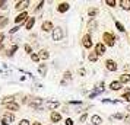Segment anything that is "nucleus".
Returning <instances> with one entry per match:
<instances>
[{"label": "nucleus", "instance_id": "f257e3e1", "mask_svg": "<svg viewBox=\"0 0 130 125\" xmlns=\"http://www.w3.org/2000/svg\"><path fill=\"white\" fill-rule=\"evenodd\" d=\"M102 41L105 47H114L116 41H118V36H116L112 32H104L102 34Z\"/></svg>", "mask_w": 130, "mask_h": 125}, {"label": "nucleus", "instance_id": "f03ea898", "mask_svg": "<svg viewBox=\"0 0 130 125\" xmlns=\"http://www.w3.org/2000/svg\"><path fill=\"white\" fill-rule=\"evenodd\" d=\"M51 34H53V41H56V42L61 41V39L64 38V31H63V28H61V26H57V28H54Z\"/></svg>", "mask_w": 130, "mask_h": 125}, {"label": "nucleus", "instance_id": "7ed1b4c3", "mask_svg": "<svg viewBox=\"0 0 130 125\" xmlns=\"http://www.w3.org/2000/svg\"><path fill=\"white\" fill-rule=\"evenodd\" d=\"M94 53L98 55V57H102L104 54L107 53V47L104 45V42H98V44H95L94 47Z\"/></svg>", "mask_w": 130, "mask_h": 125}, {"label": "nucleus", "instance_id": "20e7f679", "mask_svg": "<svg viewBox=\"0 0 130 125\" xmlns=\"http://www.w3.org/2000/svg\"><path fill=\"white\" fill-rule=\"evenodd\" d=\"M2 122H5L7 125H10L12 122H15V113L6 111V112L3 113V116H2Z\"/></svg>", "mask_w": 130, "mask_h": 125}, {"label": "nucleus", "instance_id": "39448f33", "mask_svg": "<svg viewBox=\"0 0 130 125\" xmlns=\"http://www.w3.org/2000/svg\"><path fill=\"white\" fill-rule=\"evenodd\" d=\"M82 47L85 49H89V48H92V36L91 34H85L82 36Z\"/></svg>", "mask_w": 130, "mask_h": 125}, {"label": "nucleus", "instance_id": "423d86ee", "mask_svg": "<svg viewBox=\"0 0 130 125\" xmlns=\"http://www.w3.org/2000/svg\"><path fill=\"white\" fill-rule=\"evenodd\" d=\"M29 5H31L29 0H24V2L21 0V2H18V3L15 5V9L22 13V12H26V9H28V6H29Z\"/></svg>", "mask_w": 130, "mask_h": 125}, {"label": "nucleus", "instance_id": "0eeeda50", "mask_svg": "<svg viewBox=\"0 0 130 125\" xmlns=\"http://www.w3.org/2000/svg\"><path fill=\"white\" fill-rule=\"evenodd\" d=\"M28 18H29V16H28V13H26V12L19 13L18 16L15 18V23H16V25H22V23H25V22L28 20Z\"/></svg>", "mask_w": 130, "mask_h": 125}, {"label": "nucleus", "instance_id": "6e6552de", "mask_svg": "<svg viewBox=\"0 0 130 125\" xmlns=\"http://www.w3.org/2000/svg\"><path fill=\"white\" fill-rule=\"evenodd\" d=\"M105 68L108 70V71H117V68H118V66H117V63L114 61V60H111V58H108L105 61Z\"/></svg>", "mask_w": 130, "mask_h": 125}, {"label": "nucleus", "instance_id": "1a4fd4ad", "mask_svg": "<svg viewBox=\"0 0 130 125\" xmlns=\"http://www.w3.org/2000/svg\"><path fill=\"white\" fill-rule=\"evenodd\" d=\"M53 29H54V26H53V22L51 20H44L42 22V25H41V31L42 32H53Z\"/></svg>", "mask_w": 130, "mask_h": 125}, {"label": "nucleus", "instance_id": "9d476101", "mask_svg": "<svg viewBox=\"0 0 130 125\" xmlns=\"http://www.w3.org/2000/svg\"><path fill=\"white\" fill-rule=\"evenodd\" d=\"M69 9H70V5H69L67 2H61V3L57 5V12L59 13H66Z\"/></svg>", "mask_w": 130, "mask_h": 125}, {"label": "nucleus", "instance_id": "9b49d317", "mask_svg": "<svg viewBox=\"0 0 130 125\" xmlns=\"http://www.w3.org/2000/svg\"><path fill=\"white\" fill-rule=\"evenodd\" d=\"M50 119H51V122L57 124V122H60V121H61V113L57 112V111H53V112L50 113Z\"/></svg>", "mask_w": 130, "mask_h": 125}, {"label": "nucleus", "instance_id": "f8f14e48", "mask_svg": "<svg viewBox=\"0 0 130 125\" xmlns=\"http://www.w3.org/2000/svg\"><path fill=\"white\" fill-rule=\"evenodd\" d=\"M44 106L47 108V109H50V111H54V109H57V108L60 106V103L57 101H47Z\"/></svg>", "mask_w": 130, "mask_h": 125}, {"label": "nucleus", "instance_id": "ddd939ff", "mask_svg": "<svg viewBox=\"0 0 130 125\" xmlns=\"http://www.w3.org/2000/svg\"><path fill=\"white\" fill-rule=\"evenodd\" d=\"M5 108H6L9 112H16V111H19L21 105H19L18 102H12V103H9V105H5Z\"/></svg>", "mask_w": 130, "mask_h": 125}, {"label": "nucleus", "instance_id": "4468645a", "mask_svg": "<svg viewBox=\"0 0 130 125\" xmlns=\"http://www.w3.org/2000/svg\"><path fill=\"white\" fill-rule=\"evenodd\" d=\"M47 71H48V67L45 63H42V64H38V73L41 74L42 77H45L47 76Z\"/></svg>", "mask_w": 130, "mask_h": 125}, {"label": "nucleus", "instance_id": "2eb2a0df", "mask_svg": "<svg viewBox=\"0 0 130 125\" xmlns=\"http://www.w3.org/2000/svg\"><path fill=\"white\" fill-rule=\"evenodd\" d=\"M118 82H120L121 84L130 83V74H129V73H123V74L120 76V79H118Z\"/></svg>", "mask_w": 130, "mask_h": 125}, {"label": "nucleus", "instance_id": "dca6fc26", "mask_svg": "<svg viewBox=\"0 0 130 125\" xmlns=\"http://www.w3.org/2000/svg\"><path fill=\"white\" fill-rule=\"evenodd\" d=\"M117 3L123 10H130V0H120Z\"/></svg>", "mask_w": 130, "mask_h": 125}, {"label": "nucleus", "instance_id": "f3484780", "mask_svg": "<svg viewBox=\"0 0 130 125\" xmlns=\"http://www.w3.org/2000/svg\"><path fill=\"white\" fill-rule=\"evenodd\" d=\"M35 25V18H28V20L25 22V29L26 31H31Z\"/></svg>", "mask_w": 130, "mask_h": 125}, {"label": "nucleus", "instance_id": "a211bd4d", "mask_svg": "<svg viewBox=\"0 0 130 125\" xmlns=\"http://www.w3.org/2000/svg\"><path fill=\"white\" fill-rule=\"evenodd\" d=\"M12 102H15V95L5 96V97L0 101V103H2V105H9V103H12Z\"/></svg>", "mask_w": 130, "mask_h": 125}, {"label": "nucleus", "instance_id": "6ab92c4d", "mask_svg": "<svg viewBox=\"0 0 130 125\" xmlns=\"http://www.w3.org/2000/svg\"><path fill=\"white\" fill-rule=\"evenodd\" d=\"M91 124L92 125H101L102 124V118H101L100 115H92V116H91Z\"/></svg>", "mask_w": 130, "mask_h": 125}, {"label": "nucleus", "instance_id": "aec40b11", "mask_svg": "<svg viewBox=\"0 0 130 125\" xmlns=\"http://www.w3.org/2000/svg\"><path fill=\"white\" fill-rule=\"evenodd\" d=\"M96 28H98V22H96L95 19H91V20L88 22V31L92 32V31H95Z\"/></svg>", "mask_w": 130, "mask_h": 125}, {"label": "nucleus", "instance_id": "412c9836", "mask_svg": "<svg viewBox=\"0 0 130 125\" xmlns=\"http://www.w3.org/2000/svg\"><path fill=\"white\" fill-rule=\"evenodd\" d=\"M121 87H123V84L120 83V82H111V83H110V89L111 90H114V92H117V90H120L121 89Z\"/></svg>", "mask_w": 130, "mask_h": 125}, {"label": "nucleus", "instance_id": "4be33fe9", "mask_svg": "<svg viewBox=\"0 0 130 125\" xmlns=\"http://www.w3.org/2000/svg\"><path fill=\"white\" fill-rule=\"evenodd\" d=\"M98 13H100V10H98L96 7H89V9H88V15H89L92 19L96 18V15H98Z\"/></svg>", "mask_w": 130, "mask_h": 125}, {"label": "nucleus", "instance_id": "5701e85b", "mask_svg": "<svg viewBox=\"0 0 130 125\" xmlns=\"http://www.w3.org/2000/svg\"><path fill=\"white\" fill-rule=\"evenodd\" d=\"M38 55H40V58H41V60H44V61L50 58V53H48L47 49H41V51L38 53Z\"/></svg>", "mask_w": 130, "mask_h": 125}, {"label": "nucleus", "instance_id": "b1692460", "mask_svg": "<svg viewBox=\"0 0 130 125\" xmlns=\"http://www.w3.org/2000/svg\"><path fill=\"white\" fill-rule=\"evenodd\" d=\"M16 49H18V44H13L12 48H9V49L6 51V55H7V57H13V55H15V51H16Z\"/></svg>", "mask_w": 130, "mask_h": 125}, {"label": "nucleus", "instance_id": "393cba45", "mask_svg": "<svg viewBox=\"0 0 130 125\" xmlns=\"http://www.w3.org/2000/svg\"><path fill=\"white\" fill-rule=\"evenodd\" d=\"M7 23H9V19L2 15V16H0V29H3L5 26H7Z\"/></svg>", "mask_w": 130, "mask_h": 125}, {"label": "nucleus", "instance_id": "a878e982", "mask_svg": "<svg viewBox=\"0 0 130 125\" xmlns=\"http://www.w3.org/2000/svg\"><path fill=\"white\" fill-rule=\"evenodd\" d=\"M98 58H100V57H98V55H96L95 53H89L88 60L91 61V63H96V61H98Z\"/></svg>", "mask_w": 130, "mask_h": 125}, {"label": "nucleus", "instance_id": "bb28decb", "mask_svg": "<svg viewBox=\"0 0 130 125\" xmlns=\"http://www.w3.org/2000/svg\"><path fill=\"white\" fill-rule=\"evenodd\" d=\"M72 79H73V76H72V73L67 70V71H64V74H63V80L64 82H72Z\"/></svg>", "mask_w": 130, "mask_h": 125}, {"label": "nucleus", "instance_id": "cd10ccee", "mask_svg": "<svg viewBox=\"0 0 130 125\" xmlns=\"http://www.w3.org/2000/svg\"><path fill=\"white\" fill-rule=\"evenodd\" d=\"M114 23H116V28H117L120 32H124V31H126V28H124V25L121 23V22H118V20H114Z\"/></svg>", "mask_w": 130, "mask_h": 125}, {"label": "nucleus", "instance_id": "c85d7f7f", "mask_svg": "<svg viewBox=\"0 0 130 125\" xmlns=\"http://www.w3.org/2000/svg\"><path fill=\"white\" fill-rule=\"evenodd\" d=\"M31 57V60H32V63H40V55H38V53H34V54H31L29 55Z\"/></svg>", "mask_w": 130, "mask_h": 125}, {"label": "nucleus", "instance_id": "c756f323", "mask_svg": "<svg viewBox=\"0 0 130 125\" xmlns=\"http://www.w3.org/2000/svg\"><path fill=\"white\" fill-rule=\"evenodd\" d=\"M24 49H25V53L29 54V55H31V54H34V49H32V47H31L29 44H25V45H24Z\"/></svg>", "mask_w": 130, "mask_h": 125}, {"label": "nucleus", "instance_id": "7c9ffc66", "mask_svg": "<svg viewBox=\"0 0 130 125\" xmlns=\"http://www.w3.org/2000/svg\"><path fill=\"white\" fill-rule=\"evenodd\" d=\"M104 3H105L108 7H116V5H117V2H116V0H105Z\"/></svg>", "mask_w": 130, "mask_h": 125}, {"label": "nucleus", "instance_id": "2f4dec72", "mask_svg": "<svg viewBox=\"0 0 130 125\" xmlns=\"http://www.w3.org/2000/svg\"><path fill=\"white\" fill-rule=\"evenodd\" d=\"M44 5H45V2H44V0H41V2H40V3H38V6L35 7V10H34V13L40 12V10H41V9H42V6H44Z\"/></svg>", "mask_w": 130, "mask_h": 125}, {"label": "nucleus", "instance_id": "473e14b6", "mask_svg": "<svg viewBox=\"0 0 130 125\" xmlns=\"http://www.w3.org/2000/svg\"><path fill=\"white\" fill-rule=\"evenodd\" d=\"M124 116H126V115H124L123 112H117L116 115H114V118H116V119H118V121H123V119H124Z\"/></svg>", "mask_w": 130, "mask_h": 125}, {"label": "nucleus", "instance_id": "72a5a7b5", "mask_svg": "<svg viewBox=\"0 0 130 125\" xmlns=\"http://www.w3.org/2000/svg\"><path fill=\"white\" fill-rule=\"evenodd\" d=\"M86 119H88V113H86V112H83L82 115L79 116V122H85Z\"/></svg>", "mask_w": 130, "mask_h": 125}, {"label": "nucleus", "instance_id": "f704fd0d", "mask_svg": "<svg viewBox=\"0 0 130 125\" xmlns=\"http://www.w3.org/2000/svg\"><path fill=\"white\" fill-rule=\"evenodd\" d=\"M19 29H21V25H16L15 28H12V29L9 31V34H10V35H12V34H16V32H18Z\"/></svg>", "mask_w": 130, "mask_h": 125}, {"label": "nucleus", "instance_id": "c9c22d12", "mask_svg": "<svg viewBox=\"0 0 130 125\" xmlns=\"http://www.w3.org/2000/svg\"><path fill=\"white\" fill-rule=\"evenodd\" d=\"M0 9H7V2L6 0H0Z\"/></svg>", "mask_w": 130, "mask_h": 125}, {"label": "nucleus", "instance_id": "e433bc0d", "mask_svg": "<svg viewBox=\"0 0 130 125\" xmlns=\"http://www.w3.org/2000/svg\"><path fill=\"white\" fill-rule=\"evenodd\" d=\"M77 73H79V76H86V70H85V68H83V67H80V68H79V70H77Z\"/></svg>", "mask_w": 130, "mask_h": 125}, {"label": "nucleus", "instance_id": "4c0bfd02", "mask_svg": "<svg viewBox=\"0 0 130 125\" xmlns=\"http://www.w3.org/2000/svg\"><path fill=\"white\" fill-rule=\"evenodd\" d=\"M18 125H31V124H29V121H28V119H21Z\"/></svg>", "mask_w": 130, "mask_h": 125}, {"label": "nucleus", "instance_id": "58836bf2", "mask_svg": "<svg viewBox=\"0 0 130 125\" xmlns=\"http://www.w3.org/2000/svg\"><path fill=\"white\" fill-rule=\"evenodd\" d=\"M69 105H82V101H69Z\"/></svg>", "mask_w": 130, "mask_h": 125}, {"label": "nucleus", "instance_id": "ea45409f", "mask_svg": "<svg viewBox=\"0 0 130 125\" xmlns=\"http://www.w3.org/2000/svg\"><path fill=\"white\" fill-rule=\"evenodd\" d=\"M123 99L126 102H130V95H129V93H123Z\"/></svg>", "mask_w": 130, "mask_h": 125}, {"label": "nucleus", "instance_id": "a19ab883", "mask_svg": "<svg viewBox=\"0 0 130 125\" xmlns=\"http://www.w3.org/2000/svg\"><path fill=\"white\" fill-rule=\"evenodd\" d=\"M123 121L126 122V124H130V113H127V115L124 116V119H123Z\"/></svg>", "mask_w": 130, "mask_h": 125}, {"label": "nucleus", "instance_id": "79ce46f5", "mask_svg": "<svg viewBox=\"0 0 130 125\" xmlns=\"http://www.w3.org/2000/svg\"><path fill=\"white\" fill-rule=\"evenodd\" d=\"M96 95H98L96 92H91V93H89V95H88V99H94V97H95V96H96Z\"/></svg>", "mask_w": 130, "mask_h": 125}, {"label": "nucleus", "instance_id": "37998d69", "mask_svg": "<svg viewBox=\"0 0 130 125\" xmlns=\"http://www.w3.org/2000/svg\"><path fill=\"white\" fill-rule=\"evenodd\" d=\"M64 124H66V125H75V122H73L70 118H67V119L64 121Z\"/></svg>", "mask_w": 130, "mask_h": 125}, {"label": "nucleus", "instance_id": "c03bdc74", "mask_svg": "<svg viewBox=\"0 0 130 125\" xmlns=\"http://www.w3.org/2000/svg\"><path fill=\"white\" fill-rule=\"evenodd\" d=\"M123 70H124V71H129V70H130V64H126V66L123 67Z\"/></svg>", "mask_w": 130, "mask_h": 125}, {"label": "nucleus", "instance_id": "a18cd8bd", "mask_svg": "<svg viewBox=\"0 0 130 125\" xmlns=\"http://www.w3.org/2000/svg\"><path fill=\"white\" fill-rule=\"evenodd\" d=\"M60 84H61V86H67V82H64V80H61V82H60Z\"/></svg>", "mask_w": 130, "mask_h": 125}, {"label": "nucleus", "instance_id": "49530a36", "mask_svg": "<svg viewBox=\"0 0 130 125\" xmlns=\"http://www.w3.org/2000/svg\"><path fill=\"white\" fill-rule=\"evenodd\" d=\"M124 93H129L130 95V87H126V92H124Z\"/></svg>", "mask_w": 130, "mask_h": 125}, {"label": "nucleus", "instance_id": "de8ad7c7", "mask_svg": "<svg viewBox=\"0 0 130 125\" xmlns=\"http://www.w3.org/2000/svg\"><path fill=\"white\" fill-rule=\"evenodd\" d=\"M32 125H41V122H38V121H34V124Z\"/></svg>", "mask_w": 130, "mask_h": 125}, {"label": "nucleus", "instance_id": "09e8293b", "mask_svg": "<svg viewBox=\"0 0 130 125\" xmlns=\"http://www.w3.org/2000/svg\"><path fill=\"white\" fill-rule=\"evenodd\" d=\"M126 111H127V112H130V103L127 105V108H126Z\"/></svg>", "mask_w": 130, "mask_h": 125}, {"label": "nucleus", "instance_id": "8fccbe9b", "mask_svg": "<svg viewBox=\"0 0 130 125\" xmlns=\"http://www.w3.org/2000/svg\"><path fill=\"white\" fill-rule=\"evenodd\" d=\"M2 125H7V124H5V122H2Z\"/></svg>", "mask_w": 130, "mask_h": 125}, {"label": "nucleus", "instance_id": "3c124183", "mask_svg": "<svg viewBox=\"0 0 130 125\" xmlns=\"http://www.w3.org/2000/svg\"><path fill=\"white\" fill-rule=\"evenodd\" d=\"M88 125H92V124H88Z\"/></svg>", "mask_w": 130, "mask_h": 125}]
</instances>
